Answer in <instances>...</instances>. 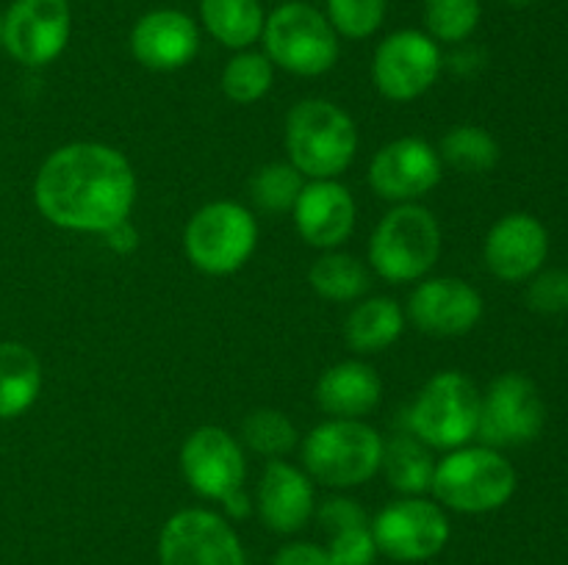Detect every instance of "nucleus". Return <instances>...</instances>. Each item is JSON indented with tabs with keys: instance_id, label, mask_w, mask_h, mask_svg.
<instances>
[{
	"instance_id": "nucleus-24",
	"label": "nucleus",
	"mask_w": 568,
	"mask_h": 565,
	"mask_svg": "<svg viewBox=\"0 0 568 565\" xmlns=\"http://www.w3.org/2000/svg\"><path fill=\"white\" fill-rule=\"evenodd\" d=\"M42 391V363L22 341H0V421L33 408Z\"/></svg>"
},
{
	"instance_id": "nucleus-30",
	"label": "nucleus",
	"mask_w": 568,
	"mask_h": 565,
	"mask_svg": "<svg viewBox=\"0 0 568 565\" xmlns=\"http://www.w3.org/2000/svg\"><path fill=\"white\" fill-rule=\"evenodd\" d=\"M272 83H275V64L258 50H236L222 70V92L236 105H253L264 100Z\"/></svg>"
},
{
	"instance_id": "nucleus-37",
	"label": "nucleus",
	"mask_w": 568,
	"mask_h": 565,
	"mask_svg": "<svg viewBox=\"0 0 568 565\" xmlns=\"http://www.w3.org/2000/svg\"><path fill=\"white\" fill-rule=\"evenodd\" d=\"M222 510H225L231 518H247L250 513H253V499H250V493L244 491V487H239V491H233L231 496L222 499Z\"/></svg>"
},
{
	"instance_id": "nucleus-4",
	"label": "nucleus",
	"mask_w": 568,
	"mask_h": 565,
	"mask_svg": "<svg viewBox=\"0 0 568 565\" xmlns=\"http://www.w3.org/2000/svg\"><path fill=\"white\" fill-rule=\"evenodd\" d=\"M519 476L510 460L491 446H460L436 463L430 493L442 507L464 515H483L505 507Z\"/></svg>"
},
{
	"instance_id": "nucleus-15",
	"label": "nucleus",
	"mask_w": 568,
	"mask_h": 565,
	"mask_svg": "<svg viewBox=\"0 0 568 565\" xmlns=\"http://www.w3.org/2000/svg\"><path fill=\"white\" fill-rule=\"evenodd\" d=\"M444 164L438 150L422 136H399L383 144L369 164L372 192L394 205L419 203L442 183Z\"/></svg>"
},
{
	"instance_id": "nucleus-31",
	"label": "nucleus",
	"mask_w": 568,
	"mask_h": 565,
	"mask_svg": "<svg viewBox=\"0 0 568 565\" xmlns=\"http://www.w3.org/2000/svg\"><path fill=\"white\" fill-rule=\"evenodd\" d=\"M305 186L303 172L288 161H270L250 177V199L264 214H292Z\"/></svg>"
},
{
	"instance_id": "nucleus-22",
	"label": "nucleus",
	"mask_w": 568,
	"mask_h": 565,
	"mask_svg": "<svg viewBox=\"0 0 568 565\" xmlns=\"http://www.w3.org/2000/svg\"><path fill=\"white\" fill-rule=\"evenodd\" d=\"M316 521L327 532V552L336 565H372L377 557L372 521L355 499L333 496L320 504Z\"/></svg>"
},
{
	"instance_id": "nucleus-39",
	"label": "nucleus",
	"mask_w": 568,
	"mask_h": 565,
	"mask_svg": "<svg viewBox=\"0 0 568 565\" xmlns=\"http://www.w3.org/2000/svg\"><path fill=\"white\" fill-rule=\"evenodd\" d=\"M0 48H3V14H0Z\"/></svg>"
},
{
	"instance_id": "nucleus-19",
	"label": "nucleus",
	"mask_w": 568,
	"mask_h": 565,
	"mask_svg": "<svg viewBox=\"0 0 568 565\" xmlns=\"http://www.w3.org/2000/svg\"><path fill=\"white\" fill-rule=\"evenodd\" d=\"M549 255V233L536 216L508 214L494 222L483 244L488 271L503 282H521L538 275Z\"/></svg>"
},
{
	"instance_id": "nucleus-21",
	"label": "nucleus",
	"mask_w": 568,
	"mask_h": 565,
	"mask_svg": "<svg viewBox=\"0 0 568 565\" xmlns=\"http://www.w3.org/2000/svg\"><path fill=\"white\" fill-rule=\"evenodd\" d=\"M314 397L327 419H364L381 404L383 380L364 360H342L322 371Z\"/></svg>"
},
{
	"instance_id": "nucleus-28",
	"label": "nucleus",
	"mask_w": 568,
	"mask_h": 565,
	"mask_svg": "<svg viewBox=\"0 0 568 565\" xmlns=\"http://www.w3.org/2000/svg\"><path fill=\"white\" fill-rule=\"evenodd\" d=\"M438 158L464 175H486L499 164V142L480 125L449 127L438 144Z\"/></svg>"
},
{
	"instance_id": "nucleus-34",
	"label": "nucleus",
	"mask_w": 568,
	"mask_h": 565,
	"mask_svg": "<svg viewBox=\"0 0 568 565\" xmlns=\"http://www.w3.org/2000/svg\"><path fill=\"white\" fill-rule=\"evenodd\" d=\"M527 305L536 314H566L568 310V271L564 269H549L538 271L530 277V286L525 294Z\"/></svg>"
},
{
	"instance_id": "nucleus-12",
	"label": "nucleus",
	"mask_w": 568,
	"mask_h": 565,
	"mask_svg": "<svg viewBox=\"0 0 568 565\" xmlns=\"http://www.w3.org/2000/svg\"><path fill=\"white\" fill-rule=\"evenodd\" d=\"M161 565H247L244 546L225 515L189 507L166 518L159 535Z\"/></svg>"
},
{
	"instance_id": "nucleus-2",
	"label": "nucleus",
	"mask_w": 568,
	"mask_h": 565,
	"mask_svg": "<svg viewBox=\"0 0 568 565\" xmlns=\"http://www.w3.org/2000/svg\"><path fill=\"white\" fill-rule=\"evenodd\" d=\"M288 164L311 181H338L358 153L355 120L325 97H305L294 103L283 125Z\"/></svg>"
},
{
	"instance_id": "nucleus-13",
	"label": "nucleus",
	"mask_w": 568,
	"mask_h": 565,
	"mask_svg": "<svg viewBox=\"0 0 568 565\" xmlns=\"http://www.w3.org/2000/svg\"><path fill=\"white\" fill-rule=\"evenodd\" d=\"M181 471L186 485L209 502H222L247 482L244 446L225 427L205 424L189 432L181 446Z\"/></svg>"
},
{
	"instance_id": "nucleus-5",
	"label": "nucleus",
	"mask_w": 568,
	"mask_h": 565,
	"mask_svg": "<svg viewBox=\"0 0 568 565\" xmlns=\"http://www.w3.org/2000/svg\"><path fill=\"white\" fill-rule=\"evenodd\" d=\"M442 225L419 203L394 205L369 238V264L386 282H419L442 258Z\"/></svg>"
},
{
	"instance_id": "nucleus-6",
	"label": "nucleus",
	"mask_w": 568,
	"mask_h": 565,
	"mask_svg": "<svg viewBox=\"0 0 568 565\" xmlns=\"http://www.w3.org/2000/svg\"><path fill=\"white\" fill-rule=\"evenodd\" d=\"M258 247V219L233 199H214L192 214L183 227V253L189 264L211 277L242 269Z\"/></svg>"
},
{
	"instance_id": "nucleus-14",
	"label": "nucleus",
	"mask_w": 568,
	"mask_h": 565,
	"mask_svg": "<svg viewBox=\"0 0 568 565\" xmlns=\"http://www.w3.org/2000/svg\"><path fill=\"white\" fill-rule=\"evenodd\" d=\"M70 33L67 0H14L3 14V48L22 66L53 64L67 50Z\"/></svg>"
},
{
	"instance_id": "nucleus-16",
	"label": "nucleus",
	"mask_w": 568,
	"mask_h": 565,
	"mask_svg": "<svg viewBox=\"0 0 568 565\" xmlns=\"http://www.w3.org/2000/svg\"><path fill=\"white\" fill-rule=\"evenodd\" d=\"M480 291L460 277H425L410 291L408 316L410 325L433 338H460L475 330L483 319Z\"/></svg>"
},
{
	"instance_id": "nucleus-29",
	"label": "nucleus",
	"mask_w": 568,
	"mask_h": 565,
	"mask_svg": "<svg viewBox=\"0 0 568 565\" xmlns=\"http://www.w3.org/2000/svg\"><path fill=\"white\" fill-rule=\"evenodd\" d=\"M239 441L266 460H283L300 446V430L283 410L255 408L239 427Z\"/></svg>"
},
{
	"instance_id": "nucleus-10",
	"label": "nucleus",
	"mask_w": 568,
	"mask_h": 565,
	"mask_svg": "<svg viewBox=\"0 0 568 565\" xmlns=\"http://www.w3.org/2000/svg\"><path fill=\"white\" fill-rule=\"evenodd\" d=\"M444 70V53L433 37L416 28L394 31L377 44L372 81L392 103H410L433 89Z\"/></svg>"
},
{
	"instance_id": "nucleus-25",
	"label": "nucleus",
	"mask_w": 568,
	"mask_h": 565,
	"mask_svg": "<svg viewBox=\"0 0 568 565\" xmlns=\"http://www.w3.org/2000/svg\"><path fill=\"white\" fill-rule=\"evenodd\" d=\"M205 31L231 50H250L261 42L266 11L261 0H200Z\"/></svg>"
},
{
	"instance_id": "nucleus-1",
	"label": "nucleus",
	"mask_w": 568,
	"mask_h": 565,
	"mask_svg": "<svg viewBox=\"0 0 568 565\" xmlns=\"http://www.w3.org/2000/svg\"><path fill=\"white\" fill-rule=\"evenodd\" d=\"M136 172L116 147L70 142L53 150L33 177V203L61 230L100 233L128 219L136 205Z\"/></svg>"
},
{
	"instance_id": "nucleus-8",
	"label": "nucleus",
	"mask_w": 568,
	"mask_h": 565,
	"mask_svg": "<svg viewBox=\"0 0 568 565\" xmlns=\"http://www.w3.org/2000/svg\"><path fill=\"white\" fill-rule=\"evenodd\" d=\"M261 42L272 64L300 78L325 75L336 66L342 53L338 33L333 31L327 17L300 0L277 6L272 14H266Z\"/></svg>"
},
{
	"instance_id": "nucleus-23",
	"label": "nucleus",
	"mask_w": 568,
	"mask_h": 565,
	"mask_svg": "<svg viewBox=\"0 0 568 565\" xmlns=\"http://www.w3.org/2000/svg\"><path fill=\"white\" fill-rule=\"evenodd\" d=\"M405 325H408V316L397 299L364 297L344 319V341L358 355L386 352L403 338Z\"/></svg>"
},
{
	"instance_id": "nucleus-26",
	"label": "nucleus",
	"mask_w": 568,
	"mask_h": 565,
	"mask_svg": "<svg viewBox=\"0 0 568 565\" xmlns=\"http://www.w3.org/2000/svg\"><path fill=\"white\" fill-rule=\"evenodd\" d=\"M381 471L399 496H422L433 485L436 460L427 443H422L414 432H405L383 441Z\"/></svg>"
},
{
	"instance_id": "nucleus-20",
	"label": "nucleus",
	"mask_w": 568,
	"mask_h": 565,
	"mask_svg": "<svg viewBox=\"0 0 568 565\" xmlns=\"http://www.w3.org/2000/svg\"><path fill=\"white\" fill-rule=\"evenodd\" d=\"M261 521L277 535H297L316 513L314 480L288 460H266L255 491Z\"/></svg>"
},
{
	"instance_id": "nucleus-18",
	"label": "nucleus",
	"mask_w": 568,
	"mask_h": 565,
	"mask_svg": "<svg viewBox=\"0 0 568 565\" xmlns=\"http://www.w3.org/2000/svg\"><path fill=\"white\" fill-rule=\"evenodd\" d=\"M128 44L144 70L175 72L200 53V28L186 11L153 9L139 17Z\"/></svg>"
},
{
	"instance_id": "nucleus-32",
	"label": "nucleus",
	"mask_w": 568,
	"mask_h": 565,
	"mask_svg": "<svg viewBox=\"0 0 568 565\" xmlns=\"http://www.w3.org/2000/svg\"><path fill=\"white\" fill-rule=\"evenodd\" d=\"M483 17L480 0H425L427 37L438 44H464Z\"/></svg>"
},
{
	"instance_id": "nucleus-3",
	"label": "nucleus",
	"mask_w": 568,
	"mask_h": 565,
	"mask_svg": "<svg viewBox=\"0 0 568 565\" xmlns=\"http://www.w3.org/2000/svg\"><path fill=\"white\" fill-rule=\"evenodd\" d=\"M300 460L314 482L347 491L381 471L383 435L364 419H327L303 438Z\"/></svg>"
},
{
	"instance_id": "nucleus-35",
	"label": "nucleus",
	"mask_w": 568,
	"mask_h": 565,
	"mask_svg": "<svg viewBox=\"0 0 568 565\" xmlns=\"http://www.w3.org/2000/svg\"><path fill=\"white\" fill-rule=\"evenodd\" d=\"M272 565H336V559L331 557L327 546H320V543L292 541L277 548Z\"/></svg>"
},
{
	"instance_id": "nucleus-17",
	"label": "nucleus",
	"mask_w": 568,
	"mask_h": 565,
	"mask_svg": "<svg viewBox=\"0 0 568 565\" xmlns=\"http://www.w3.org/2000/svg\"><path fill=\"white\" fill-rule=\"evenodd\" d=\"M300 238L314 249H338L349 242L358 205L342 181H308L292 208Z\"/></svg>"
},
{
	"instance_id": "nucleus-38",
	"label": "nucleus",
	"mask_w": 568,
	"mask_h": 565,
	"mask_svg": "<svg viewBox=\"0 0 568 565\" xmlns=\"http://www.w3.org/2000/svg\"><path fill=\"white\" fill-rule=\"evenodd\" d=\"M508 6H514V9H525V6H530L532 0H505Z\"/></svg>"
},
{
	"instance_id": "nucleus-11",
	"label": "nucleus",
	"mask_w": 568,
	"mask_h": 565,
	"mask_svg": "<svg viewBox=\"0 0 568 565\" xmlns=\"http://www.w3.org/2000/svg\"><path fill=\"white\" fill-rule=\"evenodd\" d=\"M547 424V408L536 382L525 374H499L486 388L480 402L477 438L483 446L510 449L532 443Z\"/></svg>"
},
{
	"instance_id": "nucleus-33",
	"label": "nucleus",
	"mask_w": 568,
	"mask_h": 565,
	"mask_svg": "<svg viewBox=\"0 0 568 565\" xmlns=\"http://www.w3.org/2000/svg\"><path fill=\"white\" fill-rule=\"evenodd\" d=\"M388 0H327V22L344 39H369L386 20Z\"/></svg>"
},
{
	"instance_id": "nucleus-9",
	"label": "nucleus",
	"mask_w": 568,
	"mask_h": 565,
	"mask_svg": "<svg viewBox=\"0 0 568 565\" xmlns=\"http://www.w3.org/2000/svg\"><path fill=\"white\" fill-rule=\"evenodd\" d=\"M372 537L377 554L397 563H425L449 543L447 510L425 496H403L372 518Z\"/></svg>"
},
{
	"instance_id": "nucleus-27",
	"label": "nucleus",
	"mask_w": 568,
	"mask_h": 565,
	"mask_svg": "<svg viewBox=\"0 0 568 565\" xmlns=\"http://www.w3.org/2000/svg\"><path fill=\"white\" fill-rule=\"evenodd\" d=\"M308 282L327 302H358L369 291V269L355 255L342 249H325L311 264Z\"/></svg>"
},
{
	"instance_id": "nucleus-36",
	"label": "nucleus",
	"mask_w": 568,
	"mask_h": 565,
	"mask_svg": "<svg viewBox=\"0 0 568 565\" xmlns=\"http://www.w3.org/2000/svg\"><path fill=\"white\" fill-rule=\"evenodd\" d=\"M103 236H105V244H109L114 253H122V255L133 253V249H136V244H139V233H136V227L131 225V219L116 222V225L109 227Z\"/></svg>"
},
{
	"instance_id": "nucleus-7",
	"label": "nucleus",
	"mask_w": 568,
	"mask_h": 565,
	"mask_svg": "<svg viewBox=\"0 0 568 565\" xmlns=\"http://www.w3.org/2000/svg\"><path fill=\"white\" fill-rule=\"evenodd\" d=\"M483 393L460 371H438L422 386L408 410V427L430 449L466 446L477 438Z\"/></svg>"
}]
</instances>
